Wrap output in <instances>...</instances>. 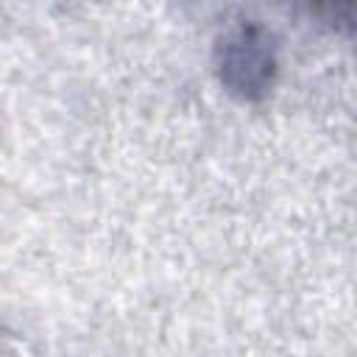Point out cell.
I'll use <instances>...</instances> for the list:
<instances>
[{
	"label": "cell",
	"instance_id": "obj_1",
	"mask_svg": "<svg viewBox=\"0 0 357 357\" xmlns=\"http://www.w3.org/2000/svg\"><path fill=\"white\" fill-rule=\"evenodd\" d=\"M215 70L223 89L237 100H265L279 73L273 33L254 20L237 22L215 45Z\"/></svg>",
	"mask_w": 357,
	"mask_h": 357
},
{
	"label": "cell",
	"instance_id": "obj_2",
	"mask_svg": "<svg viewBox=\"0 0 357 357\" xmlns=\"http://www.w3.org/2000/svg\"><path fill=\"white\" fill-rule=\"evenodd\" d=\"M0 357H17L11 349H6V346H0Z\"/></svg>",
	"mask_w": 357,
	"mask_h": 357
}]
</instances>
